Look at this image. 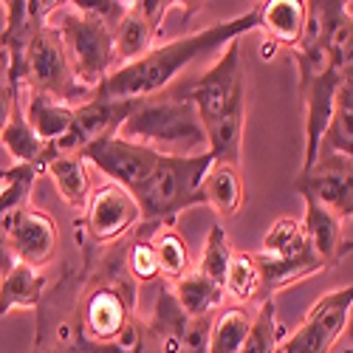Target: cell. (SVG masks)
Masks as SVG:
<instances>
[{
    "label": "cell",
    "instance_id": "cell-1",
    "mask_svg": "<svg viewBox=\"0 0 353 353\" xmlns=\"http://www.w3.org/2000/svg\"><path fill=\"white\" fill-rule=\"evenodd\" d=\"M128 238L91 246L74 234L79 263L65 266L43 294L34 353H144V328L133 322L136 280L125 269Z\"/></svg>",
    "mask_w": 353,
    "mask_h": 353
},
{
    "label": "cell",
    "instance_id": "cell-2",
    "mask_svg": "<svg viewBox=\"0 0 353 353\" xmlns=\"http://www.w3.org/2000/svg\"><path fill=\"white\" fill-rule=\"evenodd\" d=\"M257 26H260V12L254 6L238 17L212 23V26L198 28V32H190L184 37L156 43L144 57L116 68L94 91V97L122 99V102H139V99L159 97L170 88V82L181 71H187L195 60H201V57H207L212 51H223L229 43L241 40L243 34L257 32Z\"/></svg>",
    "mask_w": 353,
    "mask_h": 353
},
{
    "label": "cell",
    "instance_id": "cell-3",
    "mask_svg": "<svg viewBox=\"0 0 353 353\" xmlns=\"http://www.w3.org/2000/svg\"><path fill=\"white\" fill-rule=\"evenodd\" d=\"M184 97L198 110L215 164L238 167L246 125V68L241 40L229 43L210 71L187 88Z\"/></svg>",
    "mask_w": 353,
    "mask_h": 353
},
{
    "label": "cell",
    "instance_id": "cell-4",
    "mask_svg": "<svg viewBox=\"0 0 353 353\" xmlns=\"http://www.w3.org/2000/svg\"><path fill=\"white\" fill-rule=\"evenodd\" d=\"M122 139L153 147L161 156H201L210 150L195 105L184 94H159L139 99L125 119Z\"/></svg>",
    "mask_w": 353,
    "mask_h": 353
},
{
    "label": "cell",
    "instance_id": "cell-5",
    "mask_svg": "<svg viewBox=\"0 0 353 353\" xmlns=\"http://www.w3.org/2000/svg\"><path fill=\"white\" fill-rule=\"evenodd\" d=\"M291 60L300 74V99L305 108V156H303L300 170H308L319 156L322 139H325V130L334 116L336 88L342 82L334 65V57L328 46L322 43L319 28L311 14H308V26H305L300 46L291 48Z\"/></svg>",
    "mask_w": 353,
    "mask_h": 353
},
{
    "label": "cell",
    "instance_id": "cell-6",
    "mask_svg": "<svg viewBox=\"0 0 353 353\" xmlns=\"http://www.w3.org/2000/svg\"><path fill=\"white\" fill-rule=\"evenodd\" d=\"M215 164L212 153L201 156H161L133 198L141 210V226L159 229L164 223H175L184 210L203 203V179Z\"/></svg>",
    "mask_w": 353,
    "mask_h": 353
},
{
    "label": "cell",
    "instance_id": "cell-7",
    "mask_svg": "<svg viewBox=\"0 0 353 353\" xmlns=\"http://www.w3.org/2000/svg\"><path fill=\"white\" fill-rule=\"evenodd\" d=\"M51 26L60 34L68 65L82 88L97 91L119 68L113 51V28H108L99 17L88 14L77 3H63L57 9V23Z\"/></svg>",
    "mask_w": 353,
    "mask_h": 353
},
{
    "label": "cell",
    "instance_id": "cell-8",
    "mask_svg": "<svg viewBox=\"0 0 353 353\" xmlns=\"http://www.w3.org/2000/svg\"><path fill=\"white\" fill-rule=\"evenodd\" d=\"M20 88L32 94L51 97L68 108H77L94 97V91L82 88L68 65V57L63 48V40L57 34V28L48 23L43 26L32 46L26 48L23 65H20Z\"/></svg>",
    "mask_w": 353,
    "mask_h": 353
},
{
    "label": "cell",
    "instance_id": "cell-9",
    "mask_svg": "<svg viewBox=\"0 0 353 353\" xmlns=\"http://www.w3.org/2000/svg\"><path fill=\"white\" fill-rule=\"evenodd\" d=\"M141 223V210L133 192L119 184H102L88 198L82 218L74 223V234L91 246H113L125 241Z\"/></svg>",
    "mask_w": 353,
    "mask_h": 353
},
{
    "label": "cell",
    "instance_id": "cell-10",
    "mask_svg": "<svg viewBox=\"0 0 353 353\" xmlns=\"http://www.w3.org/2000/svg\"><path fill=\"white\" fill-rule=\"evenodd\" d=\"M350 311H353V283L322 294L308 308L303 325L280 345V353H331L347 328Z\"/></svg>",
    "mask_w": 353,
    "mask_h": 353
},
{
    "label": "cell",
    "instance_id": "cell-11",
    "mask_svg": "<svg viewBox=\"0 0 353 353\" xmlns=\"http://www.w3.org/2000/svg\"><path fill=\"white\" fill-rule=\"evenodd\" d=\"M297 195H311L328 207L339 221H353V159L331 150H319L308 170L294 179Z\"/></svg>",
    "mask_w": 353,
    "mask_h": 353
},
{
    "label": "cell",
    "instance_id": "cell-12",
    "mask_svg": "<svg viewBox=\"0 0 353 353\" xmlns=\"http://www.w3.org/2000/svg\"><path fill=\"white\" fill-rule=\"evenodd\" d=\"M136 102H122V99H105V97H91L88 102L74 108V122L68 128V133L48 144L46 150V161L48 156H74L82 153L85 147H91L102 139H110L122 130L125 119L130 116ZM43 161V164H46Z\"/></svg>",
    "mask_w": 353,
    "mask_h": 353
},
{
    "label": "cell",
    "instance_id": "cell-13",
    "mask_svg": "<svg viewBox=\"0 0 353 353\" xmlns=\"http://www.w3.org/2000/svg\"><path fill=\"white\" fill-rule=\"evenodd\" d=\"M79 156L85 161H91L99 172H105L113 184L125 187L128 192H136L147 179H150L153 167L161 159V153H156L153 147L128 141L119 133L110 136V139H102L91 147H85Z\"/></svg>",
    "mask_w": 353,
    "mask_h": 353
},
{
    "label": "cell",
    "instance_id": "cell-14",
    "mask_svg": "<svg viewBox=\"0 0 353 353\" xmlns=\"http://www.w3.org/2000/svg\"><path fill=\"white\" fill-rule=\"evenodd\" d=\"M0 223H3L14 260L28 263L34 269H43L57 257V249H60V226H57V221L48 212L28 203V207L12 212Z\"/></svg>",
    "mask_w": 353,
    "mask_h": 353
},
{
    "label": "cell",
    "instance_id": "cell-15",
    "mask_svg": "<svg viewBox=\"0 0 353 353\" xmlns=\"http://www.w3.org/2000/svg\"><path fill=\"white\" fill-rule=\"evenodd\" d=\"M63 3L57 0H6L3 12H6V26L3 34H0V51L6 54L9 63V79L17 91L20 88V65L26 48L32 46V40L37 37V32L43 26H48V20L57 14Z\"/></svg>",
    "mask_w": 353,
    "mask_h": 353
},
{
    "label": "cell",
    "instance_id": "cell-16",
    "mask_svg": "<svg viewBox=\"0 0 353 353\" xmlns=\"http://www.w3.org/2000/svg\"><path fill=\"white\" fill-rule=\"evenodd\" d=\"M172 6V0H136L128 3L125 17L113 28V51L116 65H128L150 51L161 37V23Z\"/></svg>",
    "mask_w": 353,
    "mask_h": 353
},
{
    "label": "cell",
    "instance_id": "cell-17",
    "mask_svg": "<svg viewBox=\"0 0 353 353\" xmlns=\"http://www.w3.org/2000/svg\"><path fill=\"white\" fill-rule=\"evenodd\" d=\"M308 14L314 17L319 28L322 43L328 46L339 77L350 74L353 71V14L347 3H339V0H316V3H308Z\"/></svg>",
    "mask_w": 353,
    "mask_h": 353
},
{
    "label": "cell",
    "instance_id": "cell-18",
    "mask_svg": "<svg viewBox=\"0 0 353 353\" xmlns=\"http://www.w3.org/2000/svg\"><path fill=\"white\" fill-rule=\"evenodd\" d=\"M305 201V218H303V229H305V238L311 252L325 263V269L336 266V263L353 252V243L345 241L342 234V221L328 210L322 207L319 201H314L311 195H303Z\"/></svg>",
    "mask_w": 353,
    "mask_h": 353
},
{
    "label": "cell",
    "instance_id": "cell-19",
    "mask_svg": "<svg viewBox=\"0 0 353 353\" xmlns=\"http://www.w3.org/2000/svg\"><path fill=\"white\" fill-rule=\"evenodd\" d=\"M260 12V26L257 32H263V43H269L274 48H297L305 26H308V0H269V3H257Z\"/></svg>",
    "mask_w": 353,
    "mask_h": 353
},
{
    "label": "cell",
    "instance_id": "cell-20",
    "mask_svg": "<svg viewBox=\"0 0 353 353\" xmlns=\"http://www.w3.org/2000/svg\"><path fill=\"white\" fill-rule=\"evenodd\" d=\"M46 288L48 285L40 269L14 260V266L0 280V316H6L12 311H32V308L37 311Z\"/></svg>",
    "mask_w": 353,
    "mask_h": 353
},
{
    "label": "cell",
    "instance_id": "cell-21",
    "mask_svg": "<svg viewBox=\"0 0 353 353\" xmlns=\"http://www.w3.org/2000/svg\"><path fill=\"white\" fill-rule=\"evenodd\" d=\"M43 172L51 179L60 198L74 210H85L88 198H91V172H88V161L74 153V156H48L43 164Z\"/></svg>",
    "mask_w": 353,
    "mask_h": 353
},
{
    "label": "cell",
    "instance_id": "cell-22",
    "mask_svg": "<svg viewBox=\"0 0 353 353\" xmlns=\"http://www.w3.org/2000/svg\"><path fill=\"white\" fill-rule=\"evenodd\" d=\"M172 288V297L175 303L181 305V311L192 319H203V316H212L223 308L226 300V288H221L218 283H212L210 277H203L201 272H187L181 280L170 283Z\"/></svg>",
    "mask_w": 353,
    "mask_h": 353
},
{
    "label": "cell",
    "instance_id": "cell-23",
    "mask_svg": "<svg viewBox=\"0 0 353 353\" xmlns=\"http://www.w3.org/2000/svg\"><path fill=\"white\" fill-rule=\"evenodd\" d=\"M201 190H203V203L210 210H215L218 218L232 221L243 207V181H241L238 167L212 164Z\"/></svg>",
    "mask_w": 353,
    "mask_h": 353
},
{
    "label": "cell",
    "instance_id": "cell-24",
    "mask_svg": "<svg viewBox=\"0 0 353 353\" xmlns=\"http://www.w3.org/2000/svg\"><path fill=\"white\" fill-rule=\"evenodd\" d=\"M0 144L6 147V153L14 159V164H34L43 170V161H46V150L48 144L32 130L26 119V110H23V91H20V99L12 110V119L6 122V128L0 130Z\"/></svg>",
    "mask_w": 353,
    "mask_h": 353
},
{
    "label": "cell",
    "instance_id": "cell-25",
    "mask_svg": "<svg viewBox=\"0 0 353 353\" xmlns=\"http://www.w3.org/2000/svg\"><path fill=\"white\" fill-rule=\"evenodd\" d=\"M260 252L269 257H277V260H291V263H322L308 246L303 221H294V218L274 221L266 232V238H263ZM322 266H325V263H322Z\"/></svg>",
    "mask_w": 353,
    "mask_h": 353
},
{
    "label": "cell",
    "instance_id": "cell-26",
    "mask_svg": "<svg viewBox=\"0 0 353 353\" xmlns=\"http://www.w3.org/2000/svg\"><path fill=\"white\" fill-rule=\"evenodd\" d=\"M26 94H28V99H26L23 110H26V119L32 125V130L46 144L60 141L74 122V108L57 102L51 97H43V94H32V91H26Z\"/></svg>",
    "mask_w": 353,
    "mask_h": 353
},
{
    "label": "cell",
    "instance_id": "cell-27",
    "mask_svg": "<svg viewBox=\"0 0 353 353\" xmlns=\"http://www.w3.org/2000/svg\"><path fill=\"white\" fill-rule=\"evenodd\" d=\"M153 252L159 260V274L164 283H175L181 280L187 272H192V254L190 246L184 241V234L175 229V223H164L153 232Z\"/></svg>",
    "mask_w": 353,
    "mask_h": 353
},
{
    "label": "cell",
    "instance_id": "cell-28",
    "mask_svg": "<svg viewBox=\"0 0 353 353\" xmlns=\"http://www.w3.org/2000/svg\"><path fill=\"white\" fill-rule=\"evenodd\" d=\"M319 150H331L353 159V71L342 77L336 88V102H334V116L325 130Z\"/></svg>",
    "mask_w": 353,
    "mask_h": 353
},
{
    "label": "cell",
    "instance_id": "cell-29",
    "mask_svg": "<svg viewBox=\"0 0 353 353\" xmlns=\"http://www.w3.org/2000/svg\"><path fill=\"white\" fill-rule=\"evenodd\" d=\"M249 328H252V314L243 305H223L212 316L210 353H241Z\"/></svg>",
    "mask_w": 353,
    "mask_h": 353
},
{
    "label": "cell",
    "instance_id": "cell-30",
    "mask_svg": "<svg viewBox=\"0 0 353 353\" xmlns=\"http://www.w3.org/2000/svg\"><path fill=\"white\" fill-rule=\"evenodd\" d=\"M285 342V328L277 316L274 297L263 300L257 311L252 314V328L246 334V342L241 353H280V345Z\"/></svg>",
    "mask_w": 353,
    "mask_h": 353
},
{
    "label": "cell",
    "instance_id": "cell-31",
    "mask_svg": "<svg viewBox=\"0 0 353 353\" xmlns=\"http://www.w3.org/2000/svg\"><path fill=\"white\" fill-rule=\"evenodd\" d=\"M43 170L34 164H12L0 172V221L9 218L12 212L28 207V198L34 192L37 175Z\"/></svg>",
    "mask_w": 353,
    "mask_h": 353
},
{
    "label": "cell",
    "instance_id": "cell-32",
    "mask_svg": "<svg viewBox=\"0 0 353 353\" xmlns=\"http://www.w3.org/2000/svg\"><path fill=\"white\" fill-rule=\"evenodd\" d=\"M232 257H234V249H232L226 229L221 223H212L210 232H207V241H203V249L198 254L195 272H201L203 277H210L212 283L226 288V274H229V266H232Z\"/></svg>",
    "mask_w": 353,
    "mask_h": 353
},
{
    "label": "cell",
    "instance_id": "cell-33",
    "mask_svg": "<svg viewBox=\"0 0 353 353\" xmlns=\"http://www.w3.org/2000/svg\"><path fill=\"white\" fill-rule=\"evenodd\" d=\"M153 232L156 229H147L139 223V229L128 238V246H125V269L128 274L136 280V283H150V280H159V260H156V252H153Z\"/></svg>",
    "mask_w": 353,
    "mask_h": 353
},
{
    "label": "cell",
    "instance_id": "cell-34",
    "mask_svg": "<svg viewBox=\"0 0 353 353\" xmlns=\"http://www.w3.org/2000/svg\"><path fill=\"white\" fill-rule=\"evenodd\" d=\"M260 291H263V283H260L254 252H234L229 274H226V297L238 303H246V300L260 303Z\"/></svg>",
    "mask_w": 353,
    "mask_h": 353
},
{
    "label": "cell",
    "instance_id": "cell-35",
    "mask_svg": "<svg viewBox=\"0 0 353 353\" xmlns=\"http://www.w3.org/2000/svg\"><path fill=\"white\" fill-rule=\"evenodd\" d=\"M17 99H20V91L9 79V63H6V54H3V60H0V130H3L6 122L12 119V110H14Z\"/></svg>",
    "mask_w": 353,
    "mask_h": 353
},
{
    "label": "cell",
    "instance_id": "cell-36",
    "mask_svg": "<svg viewBox=\"0 0 353 353\" xmlns=\"http://www.w3.org/2000/svg\"><path fill=\"white\" fill-rule=\"evenodd\" d=\"M12 266H14V254H12V249H9L3 223H0V280H3V274H6Z\"/></svg>",
    "mask_w": 353,
    "mask_h": 353
},
{
    "label": "cell",
    "instance_id": "cell-37",
    "mask_svg": "<svg viewBox=\"0 0 353 353\" xmlns=\"http://www.w3.org/2000/svg\"><path fill=\"white\" fill-rule=\"evenodd\" d=\"M0 60H3V54H0Z\"/></svg>",
    "mask_w": 353,
    "mask_h": 353
}]
</instances>
